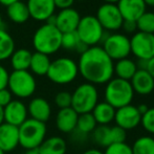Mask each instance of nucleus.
<instances>
[{"mask_svg":"<svg viewBox=\"0 0 154 154\" xmlns=\"http://www.w3.org/2000/svg\"><path fill=\"white\" fill-rule=\"evenodd\" d=\"M78 68L82 78L95 86L108 83L114 75V62L99 45L80 55Z\"/></svg>","mask_w":154,"mask_h":154,"instance_id":"obj_1","label":"nucleus"},{"mask_svg":"<svg viewBox=\"0 0 154 154\" xmlns=\"http://www.w3.org/2000/svg\"><path fill=\"white\" fill-rule=\"evenodd\" d=\"M62 32L54 24L44 23L32 36V46L36 51L51 56L61 48Z\"/></svg>","mask_w":154,"mask_h":154,"instance_id":"obj_2","label":"nucleus"},{"mask_svg":"<svg viewBox=\"0 0 154 154\" xmlns=\"http://www.w3.org/2000/svg\"><path fill=\"white\" fill-rule=\"evenodd\" d=\"M134 91L130 81L112 78L108 83H106V87L104 90L105 102L111 105L114 109H119L124 106L130 105L134 99Z\"/></svg>","mask_w":154,"mask_h":154,"instance_id":"obj_3","label":"nucleus"},{"mask_svg":"<svg viewBox=\"0 0 154 154\" xmlns=\"http://www.w3.org/2000/svg\"><path fill=\"white\" fill-rule=\"evenodd\" d=\"M18 130L19 146L25 150L39 148L46 138V124L32 119H27L22 125L19 126Z\"/></svg>","mask_w":154,"mask_h":154,"instance_id":"obj_4","label":"nucleus"},{"mask_svg":"<svg viewBox=\"0 0 154 154\" xmlns=\"http://www.w3.org/2000/svg\"><path fill=\"white\" fill-rule=\"evenodd\" d=\"M78 75V63L70 58L60 57L51 61L46 77L57 85H67L72 83Z\"/></svg>","mask_w":154,"mask_h":154,"instance_id":"obj_5","label":"nucleus"},{"mask_svg":"<svg viewBox=\"0 0 154 154\" xmlns=\"http://www.w3.org/2000/svg\"><path fill=\"white\" fill-rule=\"evenodd\" d=\"M99 103V90L90 83H82L71 93V108L78 114L91 113Z\"/></svg>","mask_w":154,"mask_h":154,"instance_id":"obj_6","label":"nucleus"},{"mask_svg":"<svg viewBox=\"0 0 154 154\" xmlns=\"http://www.w3.org/2000/svg\"><path fill=\"white\" fill-rule=\"evenodd\" d=\"M75 32L79 36L80 41L88 47L97 46L100 42H103L108 36L95 16L92 15L81 17Z\"/></svg>","mask_w":154,"mask_h":154,"instance_id":"obj_7","label":"nucleus"},{"mask_svg":"<svg viewBox=\"0 0 154 154\" xmlns=\"http://www.w3.org/2000/svg\"><path fill=\"white\" fill-rule=\"evenodd\" d=\"M8 89L18 99H27L37 89L36 79L29 70H13L8 78Z\"/></svg>","mask_w":154,"mask_h":154,"instance_id":"obj_8","label":"nucleus"},{"mask_svg":"<svg viewBox=\"0 0 154 154\" xmlns=\"http://www.w3.org/2000/svg\"><path fill=\"white\" fill-rule=\"evenodd\" d=\"M102 48L113 62L125 59L131 54L130 38L121 32L108 34V36L103 41Z\"/></svg>","mask_w":154,"mask_h":154,"instance_id":"obj_9","label":"nucleus"},{"mask_svg":"<svg viewBox=\"0 0 154 154\" xmlns=\"http://www.w3.org/2000/svg\"><path fill=\"white\" fill-rule=\"evenodd\" d=\"M95 18L102 25L104 31L116 32L122 29L123 18L116 4L103 3L97 11Z\"/></svg>","mask_w":154,"mask_h":154,"instance_id":"obj_10","label":"nucleus"},{"mask_svg":"<svg viewBox=\"0 0 154 154\" xmlns=\"http://www.w3.org/2000/svg\"><path fill=\"white\" fill-rule=\"evenodd\" d=\"M130 47L137 60H150L154 57V35L136 32L130 38Z\"/></svg>","mask_w":154,"mask_h":154,"instance_id":"obj_11","label":"nucleus"},{"mask_svg":"<svg viewBox=\"0 0 154 154\" xmlns=\"http://www.w3.org/2000/svg\"><path fill=\"white\" fill-rule=\"evenodd\" d=\"M140 121H142V114L138 112L136 106L132 104L116 110V116H114L116 125L125 130L126 132L137 128L140 125Z\"/></svg>","mask_w":154,"mask_h":154,"instance_id":"obj_12","label":"nucleus"},{"mask_svg":"<svg viewBox=\"0 0 154 154\" xmlns=\"http://www.w3.org/2000/svg\"><path fill=\"white\" fill-rule=\"evenodd\" d=\"M4 123L19 127L29 119L27 106L20 100H13L3 108Z\"/></svg>","mask_w":154,"mask_h":154,"instance_id":"obj_13","label":"nucleus"},{"mask_svg":"<svg viewBox=\"0 0 154 154\" xmlns=\"http://www.w3.org/2000/svg\"><path fill=\"white\" fill-rule=\"evenodd\" d=\"M26 5L29 17L37 21L46 22L55 15L56 6L54 0H27Z\"/></svg>","mask_w":154,"mask_h":154,"instance_id":"obj_14","label":"nucleus"},{"mask_svg":"<svg viewBox=\"0 0 154 154\" xmlns=\"http://www.w3.org/2000/svg\"><path fill=\"white\" fill-rule=\"evenodd\" d=\"M81 20V15L77 10L72 8L61 10L56 15L55 26L62 34L77 31V27Z\"/></svg>","mask_w":154,"mask_h":154,"instance_id":"obj_15","label":"nucleus"},{"mask_svg":"<svg viewBox=\"0 0 154 154\" xmlns=\"http://www.w3.org/2000/svg\"><path fill=\"white\" fill-rule=\"evenodd\" d=\"M123 20L137 21V19L147 11L144 0H120L116 3Z\"/></svg>","mask_w":154,"mask_h":154,"instance_id":"obj_16","label":"nucleus"},{"mask_svg":"<svg viewBox=\"0 0 154 154\" xmlns=\"http://www.w3.org/2000/svg\"><path fill=\"white\" fill-rule=\"evenodd\" d=\"M19 146V130L16 126L3 123L0 125V149L4 153L12 152Z\"/></svg>","mask_w":154,"mask_h":154,"instance_id":"obj_17","label":"nucleus"},{"mask_svg":"<svg viewBox=\"0 0 154 154\" xmlns=\"http://www.w3.org/2000/svg\"><path fill=\"white\" fill-rule=\"evenodd\" d=\"M27 112L32 120L46 123L51 116V106L46 99L37 97L32 99L29 103Z\"/></svg>","mask_w":154,"mask_h":154,"instance_id":"obj_18","label":"nucleus"},{"mask_svg":"<svg viewBox=\"0 0 154 154\" xmlns=\"http://www.w3.org/2000/svg\"><path fill=\"white\" fill-rule=\"evenodd\" d=\"M134 93L140 95H149L154 91V79L147 70L137 69L135 75L130 80Z\"/></svg>","mask_w":154,"mask_h":154,"instance_id":"obj_19","label":"nucleus"},{"mask_svg":"<svg viewBox=\"0 0 154 154\" xmlns=\"http://www.w3.org/2000/svg\"><path fill=\"white\" fill-rule=\"evenodd\" d=\"M79 114L71 107L59 109L56 116V127L62 133H72L77 127Z\"/></svg>","mask_w":154,"mask_h":154,"instance_id":"obj_20","label":"nucleus"},{"mask_svg":"<svg viewBox=\"0 0 154 154\" xmlns=\"http://www.w3.org/2000/svg\"><path fill=\"white\" fill-rule=\"evenodd\" d=\"M116 110L111 105L104 102H99L95 105L91 111L92 116L94 118L95 122L97 125L109 126V124L114 121V116H116Z\"/></svg>","mask_w":154,"mask_h":154,"instance_id":"obj_21","label":"nucleus"},{"mask_svg":"<svg viewBox=\"0 0 154 154\" xmlns=\"http://www.w3.org/2000/svg\"><path fill=\"white\" fill-rule=\"evenodd\" d=\"M40 154H66V140L61 136L54 135L46 137L39 147Z\"/></svg>","mask_w":154,"mask_h":154,"instance_id":"obj_22","label":"nucleus"},{"mask_svg":"<svg viewBox=\"0 0 154 154\" xmlns=\"http://www.w3.org/2000/svg\"><path fill=\"white\" fill-rule=\"evenodd\" d=\"M6 15L11 21L17 24H23L31 18L26 3L21 0L8 5L6 8Z\"/></svg>","mask_w":154,"mask_h":154,"instance_id":"obj_23","label":"nucleus"},{"mask_svg":"<svg viewBox=\"0 0 154 154\" xmlns=\"http://www.w3.org/2000/svg\"><path fill=\"white\" fill-rule=\"evenodd\" d=\"M136 71H137L136 62L129 58L119 60L114 63V75H116V78H119V79L130 81Z\"/></svg>","mask_w":154,"mask_h":154,"instance_id":"obj_24","label":"nucleus"},{"mask_svg":"<svg viewBox=\"0 0 154 154\" xmlns=\"http://www.w3.org/2000/svg\"><path fill=\"white\" fill-rule=\"evenodd\" d=\"M51 61L49 59V56L36 51L32 55L31 64H29V69L32 75H40V77L46 75L49 66H51Z\"/></svg>","mask_w":154,"mask_h":154,"instance_id":"obj_25","label":"nucleus"},{"mask_svg":"<svg viewBox=\"0 0 154 154\" xmlns=\"http://www.w3.org/2000/svg\"><path fill=\"white\" fill-rule=\"evenodd\" d=\"M32 53L26 48L15 49L10 60L14 70H29Z\"/></svg>","mask_w":154,"mask_h":154,"instance_id":"obj_26","label":"nucleus"},{"mask_svg":"<svg viewBox=\"0 0 154 154\" xmlns=\"http://www.w3.org/2000/svg\"><path fill=\"white\" fill-rule=\"evenodd\" d=\"M97 124L91 113L79 114L77 122V127L73 132L80 134L83 137H86L88 134H91L93 130L97 128Z\"/></svg>","mask_w":154,"mask_h":154,"instance_id":"obj_27","label":"nucleus"},{"mask_svg":"<svg viewBox=\"0 0 154 154\" xmlns=\"http://www.w3.org/2000/svg\"><path fill=\"white\" fill-rule=\"evenodd\" d=\"M14 51V38L5 29H0V62L10 59Z\"/></svg>","mask_w":154,"mask_h":154,"instance_id":"obj_28","label":"nucleus"},{"mask_svg":"<svg viewBox=\"0 0 154 154\" xmlns=\"http://www.w3.org/2000/svg\"><path fill=\"white\" fill-rule=\"evenodd\" d=\"M133 154H154V137L143 135L137 137L131 146Z\"/></svg>","mask_w":154,"mask_h":154,"instance_id":"obj_29","label":"nucleus"},{"mask_svg":"<svg viewBox=\"0 0 154 154\" xmlns=\"http://www.w3.org/2000/svg\"><path fill=\"white\" fill-rule=\"evenodd\" d=\"M92 140L100 147L110 146V126L97 125L91 133Z\"/></svg>","mask_w":154,"mask_h":154,"instance_id":"obj_30","label":"nucleus"},{"mask_svg":"<svg viewBox=\"0 0 154 154\" xmlns=\"http://www.w3.org/2000/svg\"><path fill=\"white\" fill-rule=\"evenodd\" d=\"M136 26H137V32L154 35V13L146 11L137 19Z\"/></svg>","mask_w":154,"mask_h":154,"instance_id":"obj_31","label":"nucleus"},{"mask_svg":"<svg viewBox=\"0 0 154 154\" xmlns=\"http://www.w3.org/2000/svg\"><path fill=\"white\" fill-rule=\"evenodd\" d=\"M80 38L78 36L77 32H66L62 34V41H61V48L66 51H75L78 45L80 44Z\"/></svg>","mask_w":154,"mask_h":154,"instance_id":"obj_32","label":"nucleus"},{"mask_svg":"<svg viewBox=\"0 0 154 154\" xmlns=\"http://www.w3.org/2000/svg\"><path fill=\"white\" fill-rule=\"evenodd\" d=\"M140 125L146 132L154 135V107L149 108L148 111L142 116Z\"/></svg>","mask_w":154,"mask_h":154,"instance_id":"obj_33","label":"nucleus"},{"mask_svg":"<svg viewBox=\"0 0 154 154\" xmlns=\"http://www.w3.org/2000/svg\"><path fill=\"white\" fill-rule=\"evenodd\" d=\"M104 154H133L131 150V146L127 143H120V144H112L106 147Z\"/></svg>","mask_w":154,"mask_h":154,"instance_id":"obj_34","label":"nucleus"},{"mask_svg":"<svg viewBox=\"0 0 154 154\" xmlns=\"http://www.w3.org/2000/svg\"><path fill=\"white\" fill-rule=\"evenodd\" d=\"M54 101L59 109L71 107V93L69 91H59L56 94Z\"/></svg>","mask_w":154,"mask_h":154,"instance_id":"obj_35","label":"nucleus"},{"mask_svg":"<svg viewBox=\"0 0 154 154\" xmlns=\"http://www.w3.org/2000/svg\"><path fill=\"white\" fill-rule=\"evenodd\" d=\"M126 137H127V133L122 128L116 125L110 127V145L125 143Z\"/></svg>","mask_w":154,"mask_h":154,"instance_id":"obj_36","label":"nucleus"},{"mask_svg":"<svg viewBox=\"0 0 154 154\" xmlns=\"http://www.w3.org/2000/svg\"><path fill=\"white\" fill-rule=\"evenodd\" d=\"M12 101H13V95L8 88H4V89L0 90V106L1 107L4 108Z\"/></svg>","mask_w":154,"mask_h":154,"instance_id":"obj_37","label":"nucleus"},{"mask_svg":"<svg viewBox=\"0 0 154 154\" xmlns=\"http://www.w3.org/2000/svg\"><path fill=\"white\" fill-rule=\"evenodd\" d=\"M8 78H10V72L3 65L0 64V90L8 88Z\"/></svg>","mask_w":154,"mask_h":154,"instance_id":"obj_38","label":"nucleus"},{"mask_svg":"<svg viewBox=\"0 0 154 154\" xmlns=\"http://www.w3.org/2000/svg\"><path fill=\"white\" fill-rule=\"evenodd\" d=\"M122 29L125 31V32H127V34H135V32H137V26H136L135 21L124 20Z\"/></svg>","mask_w":154,"mask_h":154,"instance_id":"obj_39","label":"nucleus"},{"mask_svg":"<svg viewBox=\"0 0 154 154\" xmlns=\"http://www.w3.org/2000/svg\"><path fill=\"white\" fill-rule=\"evenodd\" d=\"M75 1V0H54V3H55L56 8H59L61 11L71 8Z\"/></svg>","mask_w":154,"mask_h":154,"instance_id":"obj_40","label":"nucleus"},{"mask_svg":"<svg viewBox=\"0 0 154 154\" xmlns=\"http://www.w3.org/2000/svg\"><path fill=\"white\" fill-rule=\"evenodd\" d=\"M146 70L148 71L151 75V77L154 79V57L151 58L150 60H148V63H147V68Z\"/></svg>","mask_w":154,"mask_h":154,"instance_id":"obj_41","label":"nucleus"},{"mask_svg":"<svg viewBox=\"0 0 154 154\" xmlns=\"http://www.w3.org/2000/svg\"><path fill=\"white\" fill-rule=\"evenodd\" d=\"M136 108H137L138 112H140V113L143 116V114H145L147 111H148V109H149L150 107H149V106L147 105V104H144V103H143V104H140L138 106H136Z\"/></svg>","mask_w":154,"mask_h":154,"instance_id":"obj_42","label":"nucleus"},{"mask_svg":"<svg viewBox=\"0 0 154 154\" xmlns=\"http://www.w3.org/2000/svg\"><path fill=\"white\" fill-rule=\"evenodd\" d=\"M82 154H104V153L97 148H90V149H87L86 151H84Z\"/></svg>","mask_w":154,"mask_h":154,"instance_id":"obj_43","label":"nucleus"},{"mask_svg":"<svg viewBox=\"0 0 154 154\" xmlns=\"http://www.w3.org/2000/svg\"><path fill=\"white\" fill-rule=\"evenodd\" d=\"M17 1H20V0H0V4H2V5L8 8V5L15 3V2H17Z\"/></svg>","mask_w":154,"mask_h":154,"instance_id":"obj_44","label":"nucleus"},{"mask_svg":"<svg viewBox=\"0 0 154 154\" xmlns=\"http://www.w3.org/2000/svg\"><path fill=\"white\" fill-rule=\"evenodd\" d=\"M24 154H40V152H39V149L36 148V149H29V150H25Z\"/></svg>","mask_w":154,"mask_h":154,"instance_id":"obj_45","label":"nucleus"},{"mask_svg":"<svg viewBox=\"0 0 154 154\" xmlns=\"http://www.w3.org/2000/svg\"><path fill=\"white\" fill-rule=\"evenodd\" d=\"M146 6H150V8H154V0H144Z\"/></svg>","mask_w":154,"mask_h":154,"instance_id":"obj_46","label":"nucleus"},{"mask_svg":"<svg viewBox=\"0 0 154 154\" xmlns=\"http://www.w3.org/2000/svg\"><path fill=\"white\" fill-rule=\"evenodd\" d=\"M4 123V118H3V107L0 106V125Z\"/></svg>","mask_w":154,"mask_h":154,"instance_id":"obj_47","label":"nucleus"},{"mask_svg":"<svg viewBox=\"0 0 154 154\" xmlns=\"http://www.w3.org/2000/svg\"><path fill=\"white\" fill-rule=\"evenodd\" d=\"M104 3H111V4H116L120 0H103Z\"/></svg>","mask_w":154,"mask_h":154,"instance_id":"obj_48","label":"nucleus"},{"mask_svg":"<svg viewBox=\"0 0 154 154\" xmlns=\"http://www.w3.org/2000/svg\"><path fill=\"white\" fill-rule=\"evenodd\" d=\"M2 25H3V20H2V16L0 14V29H2Z\"/></svg>","mask_w":154,"mask_h":154,"instance_id":"obj_49","label":"nucleus"},{"mask_svg":"<svg viewBox=\"0 0 154 154\" xmlns=\"http://www.w3.org/2000/svg\"><path fill=\"white\" fill-rule=\"evenodd\" d=\"M0 154H5V153H4V152H3V151H2V150H1V149H0Z\"/></svg>","mask_w":154,"mask_h":154,"instance_id":"obj_50","label":"nucleus"},{"mask_svg":"<svg viewBox=\"0 0 154 154\" xmlns=\"http://www.w3.org/2000/svg\"><path fill=\"white\" fill-rule=\"evenodd\" d=\"M78 1H88V0H78Z\"/></svg>","mask_w":154,"mask_h":154,"instance_id":"obj_51","label":"nucleus"}]
</instances>
